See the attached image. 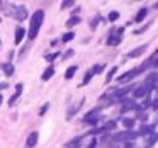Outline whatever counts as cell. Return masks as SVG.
Here are the masks:
<instances>
[{
    "label": "cell",
    "instance_id": "11",
    "mask_svg": "<svg viewBox=\"0 0 158 148\" xmlns=\"http://www.w3.org/2000/svg\"><path fill=\"white\" fill-rule=\"evenodd\" d=\"M121 111H123V112H127V111H139V106H138L136 102H133V100H126L124 106L121 107Z\"/></svg>",
    "mask_w": 158,
    "mask_h": 148
},
{
    "label": "cell",
    "instance_id": "2",
    "mask_svg": "<svg viewBox=\"0 0 158 148\" xmlns=\"http://www.w3.org/2000/svg\"><path fill=\"white\" fill-rule=\"evenodd\" d=\"M5 14L14 17L15 21H24L27 17V9L22 7V5H10V7L5 11Z\"/></svg>",
    "mask_w": 158,
    "mask_h": 148
},
{
    "label": "cell",
    "instance_id": "22",
    "mask_svg": "<svg viewBox=\"0 0 158 148\" xmlns=\"http://www.w3.org/2000/svg\"><path fill=\"white\" fill-rule=\"evenodd\" d=\"M2 68H4V72H5V75H7V77H10L12 73H14V66H12L10 63H4Z\"/></svg>",
    "mask_w": 158,
    "mask_h": 148
},
{
    "label": "cell",
    "instance_id": "8",
    "mask_svg": "<svg viewBox=\"0 0 158 148\" xmlns=\"http://www.w3.org/2000/svg\"><path fill=\"white\" fill-rule=\"evenodd\" d=\"M131 90H134V85H127V87H123V89H116V90H112V97L114 99H121V97H124L127 92H131Z\"/></svg>",
    "mask_w": 158,
    "mask_h": 148
},
{
    "label": "cell",
    "instance_id": "3",
    "mask_svg": "<svg viewBox=\"0 0 158 148\" xmlns=\"http://www.w3.org/2000/svg\"><path fill=\"white\" fill-rule=\"evenodd\" d=\"M99 119H100V107H95V109H92L90 112H87L85 116H83V123L92 124V126L99 123Z\"/></svg>",
    "mask_w": 158,
    "mask_h": 148
},
{
    "label": "cell",
    "instance_id": "32",
    "mask_svg": "<svg viewBox=\"0 0 158 148\" xmlns=\"http://www.w3.org/2000/svg\"><path fill=\"white\" fill-rule=\"evenodd\" d=\"M48 107H49V104H44V107H43V109L39 111V114H44L46 111H48Z\"/></svg>",
    "mask_w": 158,
    "mask_h": 148
},
{
    "label": "cell",
    "instance_id": "33",
    "mask_svg": "<svg viewBox=\"0 0 158 148\" xmlns=\"http://www.w3.org/2000/svg\"><path fill=\"white\" fill-rule=\"evenodd\" d=\"M153 109H158V100L156 99L153 100Z\"/></svg>",
    "mask_w": 158,
    "mask_h": 148
},
{
    "label": "cell",
    "instance_id": "21",
    "mask_svg": "<svg viewBox=\"0 0 158 148\" xmlns=\"http://www.w3.org/2000/svg\"><path fill=\"white\" fill-rule=\"evenodd\" d=\"M77 24H80V17H77V15H72V17L66 21V26H68V27H73V26H77Z\"/></svg>",
    "mask_w": 158,
    "mask_h": 148
},
{
    "label": "cell",
    "instance_id": "20",
    "mask_svg": "<svg viewBox=\"0 0 158 148\" xmlns=\"http://www.w3.org/2000/svg\"><path fill=\"white\" fill-rule=\"evenodd\" d=\"M53 75H55V68H53V66H49V68H46L44 73H43V80H49Z\"/></svg>",
    "mask_w": 158,
    "mask_h": 148
},
{
    "label": "cell",
    "instance_id": "17",
    "mask_svg": "<svg viewBox=\"0 0 158 148\" xmlns=\"http://www.w3.org/2000/svg\"><path fill=\"white\" fill-rule=\"evenodd\" d=\"M77 70H78V66H77V65H72V66H70V68L65 72V78H66V80L73 78V75L77 73Z\"/></svg>",
    "mask_w": 158,
    "mask_h": 148
},
{
    "label": "cell",
    "instance_id": "27",
    "mask_svg": "<svg viewBox=\"0 0 158 148\" xmlns=\"http://www.w3.org/2000/svg\"><path fill=\"white\" fill-rule=\"evenodd\" d=\"M19 95H21V92H15L14 95H12L10 99H9V106H12V104H14L15 100H17V97H19Z\"/></svg>",
    "mask_w": 158,
    "mask_h": 148
},
{
    "label": "cell",
    "instance_id": "29",
    "mask_svg": "<svg viewBox=\"0 0 158 148\" xmlns=\"http://www.w3.org/2000/svg\"><path fill=\"white\" fill-rule=\"evenodd\" d=\"M56 56H58V53H53V55H46V56H44V58H46V60H48V61H53V60H55V58H56Z\"/></svg>",
    "mask_w": 158,
    "mask_h": 148
},
{
    "label": "cell",
    "instance_id": "14",
    "mask_svg": "<svg viewBox=\"0 0 158 148\" xmlns=\"http://www.w3.org/2000/svg\"><path fill=\"white\" fill-rule=\"evenodd\" d=\"M24 36H26V31L21 27V26H17V27H15V39H14L15 44H21L22 39H24Z\"/></svg>",
    "mask_w": 158,
    "mask_h": 148
},
{
    "label": "cell",
    "instance_id": "9",
    "mask_svg": "<svg viewBox=\"0 0 158 148\" xmlns=\"http://www.w3.org/2000/svg\"><path fill=\"white\" fill-rule=\"evenodd\" d=\"M150 92H151V90L143 83V85H139V87H136V89H134L133 95L134 97H148V94H150Z\"/></svg>",
    "mask_w": 158,
    "mask_h": 148
},
{
    "label": "cell",
    "instance_id": "4",
    "mask_svg": "<svg viewBox=\"0 0 158 148\" xmlns=\"http://www.w3.org/2000/svg\"><path fill=\"white\" fill-rule=\"evenodd\" d=\"M144 66H139V68H134V70H129V72H126V73H123V75L117 78V82H121V83H124V82H129L131 78H134L136 75H139L141 72H144Z\"/></svg>",
    "mask_w": 158,
    "mask_h": 148
},
{
    "label": "cell",
    "instance_id": "6",
    "mask_svg": "<svg viewBox=\"0 0 158 148\" xmlns=\"http://www.w3.org/2000/svg\"><path fill=\"white\" fill-rule=\"evenodd\" d=\"M121 36H123V29H114L109 34V39H107V44L109 46H116L121 43Z\"/></svg>",
    "mask_w": 158,
    "mask_h": 148
},
{
    "label": "cell",
    "instance_id": "12",
    "mask_svg": "<svg viewBox=\"0 0 158 148\" xmlns=\"http://www.w3.org/2000/svg\"><path fill=\"white\" fill-rule=\"evenodd\" d=\"M116 124H117L116 121H109V123H106L102 128H99V129L94 131V134H95V133H106V131H112L114 128H116Z\"/></svg>",
    "mask_w": 158,
    "mask_h": 148
},
{
    "label": "cell",
    "instance_id": "26",
    "mask_svg": "<svg viewBox=\"0 0 158 148\" xmlns=\"http://www.w3.org/2000/svg\"><path fill=\"white\" fill-rule=\"evenodd\" d=\"M117 72V66H114V68H110L109 70V73H107V78H106V82H110L112 80V77H114V73Z\"/></svg>",
    "mask_w": 158,
    "mask_h": 148
},
{
    "label": "cell",
    "instance_id": "31",
    "mask_svg": "<svg viewBox=\"0 0 158 148\" xmlns=\"http://www.w3.org/2000/svg\"><path fill=\"white\" fill-rule=\"evenodd\" d=\"M73 5V2H63L61 4V9H66V7H72Z\"/></svg>",
    "mask_w": 158,
    "mask_h": 148
},
{
    "label": "cell",
    "instance_id": "18",
    "mask_svg": "<svg viewBox=\"0 0 158 148\" xmlns=\"http://www.w3.org/2000/svg\"><path fill=\"white\" fill-rule=\"evenodd\" d=\"M80 143H82V138H73L72 141L66 143V148H80Z\"/></svg>",
    "mask_w": 158,
    "mask_h": 148
},
{
    "label": "cell",
    "instance_id": "16",
    "mask_svg": "<svg viewBox=\"0 0 158 148\" xmlns=\"http://www.w3.org/2000/svg\"><path fill=\"white\" fill-rule=\"evenodd\" d=\"M144 51H146V44L139 46V48H136V49H133L131 53H127V58H136V56H141Z\"/></svg>",
    "mask_w": 158,
    "mask_h": 148
},
{
    "label": "cell",
    "instance_id": "25",
    "mask_svg": "<svg viewBox=\"0 0 158 148\" xmlns=\"http://www.w3.org/2000/svg\"><path fill=\"white\" fill-rule=\"evenodd\" d=\"M73 38H75V34H73V32H66V34L61 36V41L63 43H68V41H72Z\"/></svg>",
    "mask_w": 158,
    "mask_h": 148
},
{
    "label": "cell",
    "instance_id": "28",
    "mask_svg": "<svg viewBox=\"0 0 158 148\" xmlns=\"http://www.w3.org/2000/svg\"><path fill=\"white\" fill-rule=\"evenodd\" d=\"M117 17H119V14H117V12H110L107 19H109L110 22H114V21H117Z\"/></svg>",
    "mask_w": 158,
    "mask_h": 148
},
{
    "label": "cell",
    "instance_id": "13",
    "mask_svg": "<svg viewBox=\"0 0 158 148\" xmlns=\"http://www.w3.org/2000/svg\"><path fill=\"white\" fill-rule=\"evenodd\" d=\"M38 140H39V134L36 133V131H32L31 134H29V138H27V148H34L36 146V143H38Z\"/></svg>",
    "mask_w": 158,
    "mask_h": 148
},
{
    "label": "cell",
    "instance_id": "34",
    "mask_svg": "<svg viewBox=\"0 0 158 148\" xmlns=\"http://www.w3.org/2000/svg\"><path fill=\"white\" fill-rule=\"evenodd\" d=\"M2 100H4V97H2V94H0V104H2Z\"/></svg>",
    "mask_w": 158,
    "mask_h": 148
},
{
    "label": "cell",
    "instance_id": "15",
    "mask_svg": "<svg viewBox=\"0 0 158 148\" xmlns=\"http://www.w3.org/2000/svg\"><path fill=\"white\" fill-rule=\"evenodd\" d=\"M156 61H158V53H153V55L150 56V58L146 60V61L143 63L144 68H150V66H156Z\"/></svg>",
    "mask_w": 158,
    "mask_h": 148
},
{
    "label": "cell",
    "instance_id": "19",
    "mask_svg": "<svg viewBox=\"0 0 158 148\" xmlns=\"http://www.w3.org/2000/svg\"><path fill=\"white\" fill-rule=\"evenodd\" d=\"M146 14H148V9H146V7H144V9H139V12H138V15H136V19H134V21H136V22H141L144 17H146Z\"/></svg>",
    "mask_w": 158,
    "mask_h": 148
},
{
    "label": "cell",
    "instance_id": "1",
    "mask_svg": "<svg viewBox=\"0 0 158 148\" xmlns=\"http://www.w3.org/2000/svg\"><path fill=\"white\" fill-rule=\"evenodd\" d=\"M43 21H44V12L36 11L34 14H32V17H31V26H29V36L27 38L31 39V41L38 38V32H39V29H41Z\"/></svg>",
    "mask_w": 158,
    "mask_h": 148
},
{
    "label": "cell",
    "instance_id": "5",
    "mask_svg": "<svg viewBox=\"0 0 158 148\" xmlns=\"http://www.w3.org/2000/svg\"><path fill=\"white\" fill-rule=\"evenodd\" d=\"M139 134L134 133V131H124V133H116L114 134V140L116 141H129V140H134L138 138Z\"/></svg>",
    "mask_w": 158,
    "mask_h": 148
},
{
    "label": "cell",
    "instance_id": "7",
    "mask_svg": "<svg viewBox=\"0 0 158 148\" xmlns=\"http://www.w3.org/2000/svg\"><path fill=\"white\" fill-rule=\"evenodd\" d=\"M144 85L148 87L150 90H155L158 87V73H150V75L146 77V80H144Z\"/></svg>",
    "mask_w": 158,
    "mask_h": 148
},
{
    "label": "cell",
    "instance_id": "24",
    "mask_svg": "<svg viewBox=\"0 0 158 148\" xmlns=\"http://www.w3.org/2000/svg\"><path fill=\"white\" fill-rule=\"evenodd\" d=\"M134 123H136V119H133V117H124V119H123V124L126 128H133Z\"/></svg>",
    "mask_w": 158,
    "mask_h": 148
},
{
    "label": "cell",
    "instance_id": "10",
    "mask_svg": "<svg viewBox=\"0 0 158 148\" xmlns=\"http://www.w3.org/2000/svg\"><path fill=\"white\" fill-rule=\"evenodd\" d=\"M83 102H85V99H80L78 102H75V104H73V106L68 109V112H66V117H68V119H72V117H73V114H75L77 111L80 109V107H82V104H83Z\"/></svg>",
    "mask_w": 158,
    "mask_h": 148
},
{
    "label": "cell",
    "instance_id": "23",
    "mask_svg": "<svg viewBox=\"0 0 158 148\" xmlns=\"http://www.w3.org/2000/svg\"><path fill=\"white\" fill-rule=\"evenodd\" d=\"M95 75V73H94V70H89V72L85 73V77H83V82H82V85H87V83L90 82V80H92V77Z\"/></svg>",
    "mask_w": 158,
    "mask_h": 148
},
{
    "label": "cell",
    "instance_id": "30",
    "mask_svg": "<svg viewBox=\"0 0 158 148\" xmlns=\"http://www.w3.org/2000/svg\"><path fill=\"white\" fill-rule=\"evenodd\" d=\"M70 56H73V49H68V53H65V55H63V60L70 58Z\"/></svg>",
    "mask_w": 158,
    "mask_h": 148
},
{
    "label": "cell",
    "instance_id": "35",
    "mask_svg": "<svg viewBox=\"0 0 158 148\" xmlns=\"http://www.w3.org/2000/svg\"><path fill=\"white\" fill-rule=\"evenodd\" d=\"M90 146H92V148H95V143H92V145H90Z\"/></svg>",
    "mask_w": 158,
    "mask_h": 148
}]
</instances>
